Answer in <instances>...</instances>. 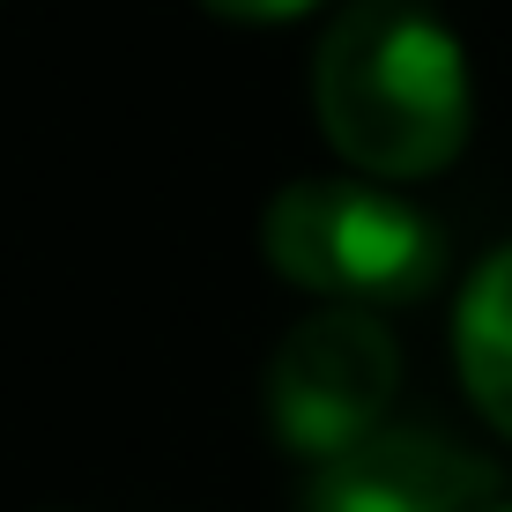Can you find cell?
Here are the masks:
<instances>
[{
	"label": "cell",
	"instance_id": "obj_1",
	"mask_svg": "<svg viewBox=\"0 0 512 512\" xmlns=\"http://www.w3.org/2000/svg\"><path fill=\"white\" fill-rule=\"evenodd\" d=\"M320 134L372 179H431L468 149V52L423 0H349L312 60Z\"/></svg>",
	"mask_w": 512,
	"mask_h": 512
},
{
	"label": "cell",
	"instance_id": "obj_2",
	"mask_svg": "<svg viewBox=\"0 0 512 512\" xmlns=\"http://www.w3.org/2000/svg\"><path fill=\"white\" fill-rule=\"evenodd\" d=\"M260 253L282 282L334 305H416L446 275V231L372 179H297L260 216Z\"/></svg>",
	"mask_w": 512,
	"mask_h": 512
},
{
	"label": "cell",
	"instance_id": "obj_3",
	"mask_svg": "<svg viewBox=\"0 0 512 512\" xmlns=\"http://www.w3.org/2000/svg\"><path fill=\"white\" fill-rule=\"evenodd\" d=\"M401 394V342L372 305H327L282 334L268 357V431L305 461L357 446Z\"/></svg>",
	"mask_w": 512,
	"mask_h": 512
},
{
	"label": "cell",
	"instance_id": "obj_4",
	"mask_svg": "<svg viewBox=\"0 0 512 512\" xmlns=\"http://www.w3.org/2000/svg\"><path fill=\"white\" fill-rule=\"evenodd\" d=\"M498 498V461L446 431H379L327 453L305 490V512H475Z\"/></svg>",
	"mask_w": 512,
	"mask_h": 512
},
{
	"label": "cell",
	"instance_id": "obj_5",
	"mask_svg": "<svg viewBox=\"0 0 512 512\" xmlns=\"http://www.w3.org/2000/svg\"><path fill=\"white\" fill-rule=\"evenodd\" d=\"M453 364H461V386L483 409V423L512 438V245H498L468 275L461 312H453Z\"/></svg>",
	"mask_w": 512,
	"mask_h": 512
},
{
	"label": "cell",
	"instance_id": "obj_6",
	"mask_svg": "<svg viewBox=\"0 0 512 512\" xmlns=\"http://www.w3.org/2000/svg\"><path fill=\"white\" fill-rule=\"evenodd\" d=\"M208 15H223V23H297V15H312L320 0H201Z\"/></svg>",
	"mask_w": 512,
	"mask_h": 512
},
{
	"label": "cell",
	"instance_id": "obj_7",
	"mask_svg": "<svg viewBox=\"0 0 512 512\" xmlns=\"http://www.w3.org/2000/svg\"><path fill=\"white\" fill-rule=\"evenodd\" d=\"M475 512H512V505H498V498H490V505H475Z\"/></svg>",
	"mask_w": 512,
	"mask_h": 512
}]
</instances>
